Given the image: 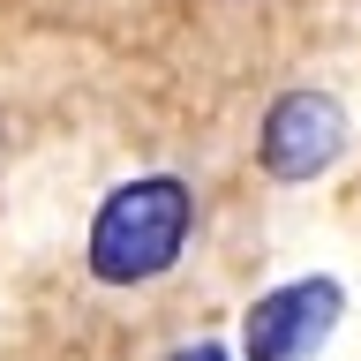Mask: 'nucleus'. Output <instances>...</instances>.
Here are the masks:
<instances>
[{"mask_svg": "<svg viewBox=\"0 0 361 361\" xmlns=\"http://www.w3.org/2000/svg\"><path fill=\"white\" fill-rule=\"evenodd\" d=\"M338 316H346V286H338L331 271L286 279V286H271L264 301H248L241 361H316L324 338L338 331Z\"/></svg>", "mask_w": 361, "mask_h": 361, "instance_id": "2", "label": "nucleus"}, {"mask_svg": "<svg viewBox=\"0 0 361 361\" xmlns=\"http://www.w3.org/2000/svg\"><path fill=\"white\" fill-rule=\"evenodd\" d=\"M188 233H196V188L180 173H135L98 203L83 264L98 286H151L188 256Z\"/></svg>", "mask_w": 361, "mask_h": 361, "instance_id": "1", "label": "nucleus"}, {"mask_svg": "<svg viewBox=\"0 0 361 361\" xmlns=\"http://www.w3.org/2000/svg\"><path fill=\"white\" fill-rule=\"evenodd\" d=\"M346 158V106H338L331 90H286L279 106L264 113V135H256V166L271 180H324Z\"/></svg>", "mask_w": 361, "mask_h": 361, "instance_id": "3", "label": "nucleus"}, {"mask_svg": "<svg viewBox=\"0 0 361 361\" xmlns=\"http://www.w3.org/2000/svg\"><path fill=\"white\" fill-rule=\"evenodd\" d=\"M166 361H233V354H226L219 338H188V346H173Z\"/></svg>", "mask_w": 361, "mask_h": 361, "instance_id": "4", "label": "nucleus"}]
</instances>
